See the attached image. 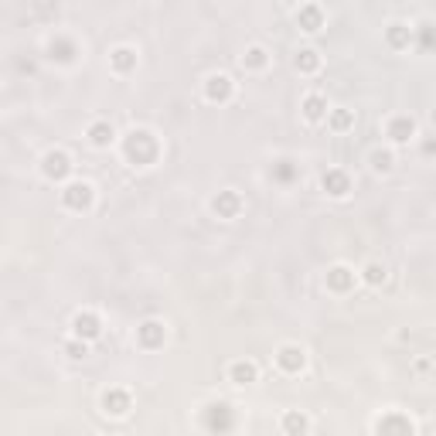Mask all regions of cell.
Returning a JSON list of instances; mask_svg holds the SVG:
<instances>
[{
	"label": "cell",
	"mask_w": 436,
	"mask_h": 436,
	"mask_svg": "<svg viewBox=\"0 0 436 436\" xmlns=\"http://www.w3.org/2000/svg\"><path fill=\"white\" fill-rule=\"evenodd\" d=\"M62 201H65V208H72V211H89L92 201H95V187H92L89 181H72V184H65Z\"/></svg>",
	"instance_id": "cell-1"
},
{
	"label": "cell",
	"mask_w": 436,
	"mask_h": 436,
	"mask_svg": "<svg viewBox=\"0 0 436 436\" xmlns=\"http://www.w3.org/2000/svg\"><path fill=\"white\" fill-rule=\"evenodd\" d=\"M303 365H307V354H303L300 345H283V348L276 351V368L283 375H300Z\"/></svg>",
	"instance_id": "cell-2"
},
{
	"label": "cell",
	"mask_w": 436,
	"mask_h": 436,
	"mask_svg": "<svg viewBox=\"0 0 436 436\" xmlns=\"http://www.w3.org/2000/svg\"><path fill=\"white\" fill-rule=\"evenodd\" d=\"M164 338H168V328L161 324V321H144L140 328H137V345L147 351L161 348L164 345Z\"/></svg>",
	"instance_id": "cell-3"
},
{
	"label": "cell",
	"mask_w": 436,
	"mask_h": 436,
	"mask_svg": "<svg viewBox=\"0 0 436 436\" xmlns=\"http://www.w3.org/2000/svg\"><path fill=\"white\" fill-rule=\"evenodd\" d=\"M126 154H130V161H137V164H147V161H154V154H157V147H154V140H150V133H133L130 137V144H126Z\"/></svg>",
	"instance_id": "cell-4"
},
{
	"label": "cell",
	"mask_w": 436,
	"mask_h": 436,
	"mask_svg": "<svg viewBox=\"0 0 436 436\" xmlns=\"http://www.w3.org/2000/svg\"><path fill=\"white\" fill-rule=\"evenodd\" d=\"M41 171H45V177H48V181H65V177L72 174V161H69V154L51 150V154H45Z\"/></svg>",
	"instance_id": "cell-5"
},
{
	"label": "cell",
	"mask_w": 436,
	"mask_h": 436,
	"mask_svg": "<svg viewBox=\"0 0 436 436\" xmlns=\"http://www.w3.org/2000/svg\"><path fill=\"white\" fill-rule=\"evenodd\" d=\"M232 92H236V86H232L229 76H208L205 79V99L208 102H229Z\"/></svg>",
	"instance_id": "cell-6"
},
{
	"label": "cell",
	"mask_w": 436,
	"mask_h": 436,
	"mask_svg": "<svg viewBox=\"0 0 436 436\" xmlns=\"http://www.w3.org/2000/svg\"><path fill=\"white\" fill-rule=\"evenodd\" d=\"M72 331H76V338H82V341H95V338L102 334V324H99V317H95L92 310H82V314L72 317Z\"/></svg>",
	"instance_id": "cell-7"
},
{
	"label": "cell",
	"mask_w": 436,
	"mask_h": 436,
	"mask_svg": "<svg viewBox=\"0 0 436 436\" xmlns=\"http://www.w3.org/2000/svg\"><path fill=\"white\" fill-rule=\"evenodd\" d=\"M385 137H389L392 144H409V140L416 137V123H413L409 116H392L389 126H385Z\"/></svg>",
	"instance_id": "cell-8"
},
{
	"label": "cell",
	"mask_w": 436,
	"mask_h": 436,
	"mask_svg": "<svg viewBox=\"0 0 436 436\" xmlns=\"http://www.w3.org/2000/svg\"><path fill=\"white\" fill-rule=\"evenodd\" d=\"M130 392L126 389H109L106 395H102V413L106 416H126L130 413Z\"/></svg>",
	"instance_id": "cell-9"
},
{
	"label": "cell",
	"mask_w": 436,
	"mask_h": 436,
	"mask_svg": "<svg viewBox=\"0 0 436 436\" xmlns=\"http://www.w3.org/2000/svg\"><path fill=\"white\" fill-rule=\"evenodd\" d=\"M211 208H215L218 218H236L242 211V198L236 191H218V198L211 201Z\"/></svg>",
	"instance_id": "cell-10"
},
{
	"label": "cell",
	"mask_w": 436,
	"mask_h": 436,
	"mask_svg": "<svg viewBox=\"0 0 436 436\" xmlns=\"http://www.w3.org/2000/svg\"><path fill=\"white\" fill-rule=\"evenodd\" d=\"M256 378H260L256 361H232V365H229V382H232V385H253Z\"/></svg>",
	"instance_id": "cell-11"
},
{
	"label": "cell",
	"mask_w": 436,
	"mask_h": 436,
	"mask_svg": "<svg viewBox=\"0 0 436 436\" xmlns=\"http://www.w3.org/2000/svg\"><path fill=\"white\" fill-rule=\"evenodd\" d=\"M297 24H300V31H307V34L321 31V24H324V14H321V7H317V3H307V7H300V10H297Z\"/></svg>",
	"instance_id": "cell-12"
},
{
	"label": "cell",
	"mask_w": 436,
	"mask_h": 436,
	"mask_svg": "<svg viewBox=\"0 0 436 436\" xmlns=\"http://www.w3.org/2000/svg\"><path fill=\"white\" fill-rule=\"evenodd\" d=\"M354 273H351L348 266H334L331 273H328V290H334V293H348L351 286H354Z\"/></svg>",
	"instance_id": "cell-13"
},
{
	"label": "cell",
	"mask_w": 436,
	"mask_h": 436,
	"mask_svg": "<svg viewBox=\"0 0 436 436\" xmlns=\"http://www.w3.org/2000/svg\"><path fill=\"white\" fill-rule=\"evenodd\" d=\"M109 65H113L116 76H126V72L137 69V51H133V48H116V51L109 55Z\"/></svg>",
	"instance_id": "cell-14"
},
{
	"label": "cell",
	"mask_w": 436,
	"mask_h": 436,
	"mask_svg": "<svg viewBox=\"0 0 436 436\" xmlns=\"http://www.w3.org/2000/svg\"><path fill=\"white\" fill-rule=\"evenodd\" d=\"M321 184H324V191H328L331 198H345V194L351 191V181H348V174H345V171H328Z\"/></svg>",
	"instance_id": "cell-15"
},
{
	"label": "cell",
	"mask_w": 436,
	"mask_h": 436,
	"mask_svg": "<svg viewBox=\"0 0 436 436\" xmlns=\"http://www.w3.org/2000/svg\"><path fill=\"white\" fill-rule=\"evenodd\" d=\"M300 109H303V116H307L310 123H321V119L328 116V99H324V95H317V92H310V95L303 99V106H300Z\"/></svg>",
	"instance_id": "cell-16"
},
{
	"label": "cell",
	"mask_w": 436,
	"mask_h": 436,
	"mask_svg": "<svg viewBox=\"0 0 436 436\" xmlns=\"http://www.w3.org/2000/svg\"><path fill=\"white\" fill-rule=\"evenodd\" d=\"M293 65H297V72H303V76H314V72L321 69V55H317L314 48H303V51H297Z\"/></svg>",
	"instance_id": "cell-17"
},
{
	"label": "cell",
	"mask_w": 436,
	"mask_h": 436,
	"mask_svg": "<svg viewBox=\"0 0 436 436\" xmlns=\"http://www.w3.org/2000/svg\"><path fill=\"white\" fill-rule=\"evenodd\" d=\"M113 137H116V133H113V126H109V123H102V119L89 126V144H92V147H99V150H102V147H109V144H113Z\"/></svg>",
	"instance_id": "cell-18"
},
{
	"label": "cell",
	"mask_w": 436,
	"mask_h": 436,
	"mask_svg": "<svg viewBox=\"0 0 436 436\" xmlns=\"http://www.w3.org/2000/svg\"><path fill=\"white\" fill-rule=\"evenodd\" d=\"M375 430H378V433H392V430H399V433H413L416 426H413V420H406V416H395V413H392V416L378 420V423H375Z\"/></svg>",
	"instance_id": "cell-19"
},
{
	"label": "cell",
	"mask_w": 436,
	"mask_h": 436,
	"mask_svg": "<svg viewBox=\"0 0 436 436\" xmlns=\"http://www.w3.org/2000/svg\"><path fill=\"white\" fill-rule=\"evenodd\" d=\"M266 65H269V55H266V48H260V45H253L242 55V69H249V72H262Z\"/></svg>",
	"instance_id": "cell-20"
},
{
	"label": "cell",
	"mask_w": 436,
	"mask_h": 436,
	"mask_svg": "<svg viewBox=\"0 0 436 436\" xmlns=\"http://www.w3.org/2000/svg\"><path fill=\"white\" fill-rule=\"evenodd\" d=\"M279 426H283V433H290V436H300V433H307V430H310V423H307V416H303V413H286Z\"/></svg>",
	"instance_id": "cell-21"
},
{
	"label": "cell",
	"mask_w": 436,
	"mask_h": 436,
	"mask_svg": "<svg viewBox=\"0 0 436 436\" xmlns=\"http://www.w3.org/2000/svg\"><path fill=\"white\" fill-rule=\"evenodd\" d=\"M409 41H413V31L406 24H392L389 27V45L392 48H409Z\"/></svg>",
	"instance_id": "cell-22"
},
{
	"label": "cell",
	"mask_w": 436,
	"mask_h": 436,
	"mask_svg": "<svg viewBox=\"0 0 436 436\" xmlns=\"http://www.w3.org/2000/svg\"><path fill=\"white\" fill-rule=\"evenodd\" d=\"M351 126H354V113H351V109H334V113H331V130L345 133Z\"/></svg>",
	"instance_id": "cell-23"
},
{
	"label": "cell",
	"mask_w": 436,
	"mask_h": 436,
	"mask_svg": "<svg viewBox=\"0 0 436 436\" xmlns=\"http://www.w3.org/2000/svg\"><path fill=\"white\" fill-rule=\"evenodd\" d=\"M361 276H365V283L378 286V283H385V266H382V262H368V266L361 269Z\"/></svg>",
	"instance_id": "cell-24"
},
{
	"label": "cell",
	"mask_w": 436,
	"mask_h": 436,
	"mask_svg": "<svg viewBox=\"0 0 436 436\" xmlns=\"http://www.w3.org/2000/svg\"><path fill=\"white\" fill-rule=\"evenodd\" d=\"M392 164H395V161H392V154H389V150H375V154H371V168H375L378 174L392 171Z\"/></svg>",
	"instance_id": "cell-25"
},
{
	"label": "cell",
	"mask_w": 436,
	"mask_h": 436,
	"mask_svg": "<svg viewBox=\"0 0 436 436\" xmlns=\"http://www.w3.org/2000/svg\"><path fill=\"white\" fill-rule=\"evenodd\" d=\"M65 354L79 361V358H86V354H89V345L82 341V338H76V341H69V345H65Z\"/></svg>",
	"instance_id": "cell-26"
}]
</instances>
